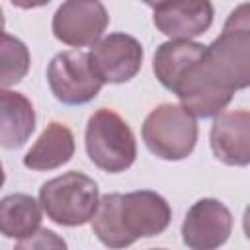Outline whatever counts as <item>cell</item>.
<instances>
[{
	"mask_svg": "<svg viewBox=\"0 0 250 250\" xmlns=\"http://www.w3.org/2000/svg\"><path fill=\"white\" fill-rule=\"evenodd\" d=\"M152 21L170 39H193L213 23L211 0H164L154 8Z\"/></svg>",
	"mask_w": 250,
	"mask_h": 250,
	"instance_id": "11",
	"label": "cell"
},
{
	"mask_svg": "<svg viewBox=\"0 0 250 250\" xmlns=\"http://www.w3.org/2000/svg\"><path fill=\"white\" fill-rule=\"evenodd\" d=\"M16 246L18 248H35V246H61V248H64L66 244H64V240L57 238V234L53 230L39 229L33 236H29L25 240H20Z\"/></svg>",
	"mask_w": 250,
	"mask_h": 250,
	"instance_id": "18",
	"label": "cell"
},
{
	"mask_svg": "<svg viewBox=\"0 0 250 250\" xmlns=\"http://www.w3.org/2000/svg\"><path fill=\"white\" fill-rule=\"evenodd\" d=\"M39 203L53 223L80 227L92 221L100 205V191L90 176L72 170L45 182L39 189Z\"/></svg>",
	"mask_w": 250,
	"mask_h": 250,
	"instance_id": "2",
	"label": "cell"
},
{
	"mask_svg": "<svg viewBox=\"0 0 250 250\" xmlns=\"http://www.w3.org/2000/svg\"><path fill=\"white\" fill-rule=\"evenodd\" d=\"M143 2H145L146 6H152V8H156V6H158L160 2H164V0H143Z\"/></svg>",
	"mask_w": 250,
	"mask_h": 250,
	"instance_id": "22",
	"label": "cell"
},
{
	"mask_svg": "<svg viewBox=\"0 0 250 250\" xmlns=\"http://www.w3.org/2000/svg\"><path fill=\"white\" fill-rule=\"evenodd\" d=\"M207 68L225 86L236 90L250 86V29L225 27L203 57Z\"/></svg>",
	"mask_w": 250,
	"mask_h": 250,
	"instance_id": "6",
	"label": "cell"
},
{
	"mask_svg": "<svg viewBox=\"0 0 250 250\" xmlns=\"http://www.w3.org/2000/svg\"><path fill=\"white\" fill-rule=\"evenodd\" d=\"M47 82L53 96L66 105L92 102L104 86L90 64L88 53L82 51H62L55 55L47 68Z\"/></svg>",
	"mask_w": 250,
	"mask_h": 250,
	"instance_id": "5",
	"label": "cell"
},
{
	"mask_svg": "<svg viewBox=\"0 0 250 250\" xmlns=\"http://www.w3.org/2000/svg\"><path fill=\"white\" fill-rule=\"evenodd\" d=\"M2 74H0V84L2 88H10L18 84L29 70V51L23 41L12 37L10 33L2 35Z\"/></svg>",
	"mask_w": 250,
	"mask_h": 250,
	"instance_id": "17",
	"label": "cell"
},
{
	"mask_svg": "<svg viewBox=\"0 0 250 250\" xmlns=\"http://www.w3.org/2000/svg\"><path fill=\"white\" fill-rule=\"evenodd\" d=\"M74 154V135L72 131L59 123L51 121L33 146L23 156V166L31 170H55L66 164Z\"/></svg>",
	"mask_w": 250,
	"mask_h": 250,
	"instance_id": "14",
	"label": "cell"
},
{
	"mask_svg": "<svg viewBox=\"0 0 250 250\" xmlns=\"http://www.w3.org/2000/svg\"><path fill=\"white\" fill-rule=\"evenodd\" d=\"M225 27H244V29H250V2L236 6L229 14V18L225 21Z\"/></svg>",
	"mask_w": 250,
	"mask_h": 250,
	"instance_id": "19",
	"label": "cell"
},
{
	"mask_svg": "<svg viewBox=\"0 0 250 250\" xmlns=\"http://www.w3.org/2000/svg\"><path fill=\"white\" fill-rule=\"evenodd\" d=\"M141 135L154 156L162 160H184L195 148L197 121L184 105L160 104L145 117Z\"/></svg>",
	"mask_w": 250,
	"mask_h": 250,
	"instance_id": "4",
	"label": "cell"
},
{
	"mask_svg": "<svg viewBox=\"0 0 250 250\" xmlns=\"http://www.w3.org/2000/svg\"><path fill=\"white\" fill-rule=\"evenodd\" d=\"M16 8H21V10H31V8H41V6H47L51 0H10Z\"/></svg>",
	"mask_w": 250,
	"mask_h": 250,
	"instance_id": "20",
	"label": "cell"
},
{
	"mask_svg": "<svg viewBox=\"0 0 250 250\" xmlns=\"http://www.w3.org/2000/svg\"><path fill=\"white\" fill-rule=\"evenodd\" d=\"M172 209L168 201L150 189L131 193H107L92 217V230L104 246L125 248L139 238H150L168 229Z\"/></svg>",
	"mask_w": 250,
	"mask_h": 250,
	"instance_id": "1",
	"label": "cell"
},
{
	"mask_svg": "<svg viewBox=\"0 0 250 250\" xmlns=\"http://www.w3.org/2000/svg\"><path fill=\"white\" fill-rule=\"evenodd\" d=\"M107 23L109 16L100 0H64L53 16V35L70 47L94 45Z\"/></svg>",
	"mask_w": 250,
	"mask_h": 250,
	"instance_id": "8",
	"label": "cell"
},
{
	"mask_svg": "<svg viewBox=\"0 0 250 250\" xmlns=\"http://www.w3.org/2000/svg\"><path fill=\"white\" fill-rule=\"evenodd\" d=\"M207 45L195 43L191 39H170L162 43L152 59V70L158 82L172 92L180 76L205 55Z\"/></svg>",
	"mask_w": 250,
	"mask_h": 250,
	"instance_id": "15",
	"label": "cell"
},
{
	"mask_svg": "<svg viewBox=\"0 0 250 250\" xmlns=\"http://www.w3.org/2000/svg\"><path fill=\"white\" fill-rule=\"evenodd\" d=\"M86 152L100 170L119 174L133 166L137 158V143L123 117L102 107L88 119Z\"/></svg>",
	"mask_w": 250,
	"mask_h": 250,
	"instance_id": "3",
	"label": "cell"
},
{
	"mask_svg": "<svg viewBox=\"0 0 250 250\" xmlns=\"http://www.w3.org/2000/svg\"><path fill=\"white\" fill-rule=\"evenodd\" d=\"M205 57V55H203ZM203 57L193 62L176 82L172 92L193 117H217L230 104L234 90L225 86L207 68Z\"/></svg>",
	"mask_w": 250,
	"mask_h": 250,
	"instance_id": "7",
	"label": "cell"
},
{
	"mask_svg": "<svg viewBox=\"0 0 250 250\" xmlns=\"http://www.w3.org/2000/svg\"><path fill=\"white\" fill-rule=\"evenodd\" d=\"M232 230V215L225 203L213 197L195 201L182 223V240L193 250H213L223 246Z\"/></svg>",
	"mask_w": 250,
	"mask_h": 250,
	"instance_id": "10",
	"label": "cell"
},
{
	"mask_svg": "<svg viewBox=\"0 0 250 250\" xmlns=\"http://www.w3.org/2000/svg\"><path fill=\"white\" fill-rule=\"evenodd\" d=\"M211 150L227 166L250 164V111L234 109L219 113L209 133Z\"/></svg>",
	"mask_w": 250,
	"mask_h": 250,
	"instance_id": "12",
	"label": "cell"
},
{
	"mask_svg": "<svg viewBox=\"0 0 250 250\" xmlns=\"http://www.w3.org/2000/svg\"><path fill=\"white\" fill-rule=\"evenodd\" d=\"M90 64L105 84H123L137 76L143 64V45L127 33H109L88 51Z\"/></svg>",
	"mask_w": 250,
	"mask_h": 250,
	"instance_id": "9",
	"label": "cell"
},
{
	"mask_svg": "<svg viewBox=\"0 0 250 250\" xmlns=\"http://www.w3.org/2000/svg\"><path fill=\"white\" fill-rule=\"evenodd\" d=\"M0 145L8 150L20 148L35 131V111L31 102L8 88L0 92Z\"/></svg>",
	"mask_w": 250,
	"mask_h": 250,
	"instance_id": "13",
	"label": "cell"
},
{
	"mask_svg": "<svg viewBox=\"0 0 250 250\" xmlns=\"http://www.w3.org/2000/svg\"><path fill=\"white\" fill-rule=\"evenodd\" d=\"M242 229H244L246 238L250 240V205H248L246 211H244V217H242Z\"/></svg>",
	"mask_w": 250,
	"mask_h": 250,
	"instance_id": "21",
	"label": "cell"
},
{
	"mask_svg": "<svg viewBox=\"0 0 250 250\" xmlns=\"http://www.w3.org/2000/svg\"><path fill=\"white\" fill-rule=\"evenodd\" d=\"M41 203L27 193H12L0 201V230L6 238L25 240L39 230Z\"/></svg>",
	"mask_w": 250,
	"mask_h": 250,
	"instance_id": "16",
	"label": "cell"
}]
</instances>
